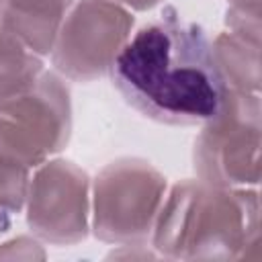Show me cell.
I'll list each match as a JSON object with an SVG mask.
<instances>
[{
    "instance_id": "1",
    "label": "cell",
    "mask_w": 262,
    "mask_h": 262,
    "mask_svg": "<svg viewBox=\"0 0 262 262\" xmlns=\"http://www.w3.org/2000/svg\"><path fill=\"white\" fill-rule=\"evenodd\" d=\"M108 72L127 104L166 125L207 123L227 94L213 41L172 6L127 37Z\"/></svg>"
},
{
    "instance_id": "2",
    "label": "cell",
    "mask_w": 262,
    "mask_h": 262,
    "mask_svg": "<svg viewBox=\"0 0 262 262\" xmlns=\"http://www.w3.org/2000/svg\"><path fill=\"white\" fill-rule=\"evenodd\" d=\"M256 192H223L203 182L178 184L158 213L156 248L166 256H242L258 242Z\"/></svg>"
},
{
    "instance_id": "3",
    "label": "cell",
    "mask_w": 262,
    "mask_h": 262,
    "mask_svg": "<svg viewBox=\"0 0 262 262\" xmlns=\"http://www.w3.org/2000/svg\"><path fill=\"white\" fill-rule=\"evenodd\" d=\"M194 168L213 186L258 182V94L227 90L194 143Z\"/></svg>"
},
{
    "instance_id": "4",
    "label": "cell",
    "mask_w": 262,
    "mask_h": 262,
    "mask_svg": "<svg viewBox=\"0 0 262 262\" xmlns=\"http://www.w3.org/2000/svg\"><path fill=\"white\" fill-rule=\"evenodd\" d=\"M68 135V90L53 74L43 72L29 92L0 104V154L27 168L61 149Z\"/></svg>"
},
{
    "instance_id": "5",
    "label": "cell",
    "mask_w": 262,
    "mask_h": 262,
    "mask_svg": "<svg viewBox=\"0 0 262 262\" xmlns=\"http://www.w3.org/2000/svg\"><path fill=\"white\" fill-rule=\"evenodd\" d=\"M164 186V178L141 162H113L96 178L94 233L108 242L145 239L158 217Z\"/></svg>"
},
{
    "instance_id": "6",
    "label": "cell",
    "mask_w": 262,
    "mask_h": 262,
    "mask_svg": "<svg viewBox=\"0 0 262 262\" xmlns=\"http://www.w3.org/2000/svg\"><path fill=\"white\" fill-rule=\"evenodd\" d=\"M133 16L111 0H82L61 23L53 43L55 68L72 80H92L111 70L129 37Z\"/></svg>"
},
{
    "instance_id": "7",
    "label": "cell",
    "mask_w": 262,
    "mask_h": 262,
    "mask_svg": "<svg viewBox=\"0 0 262 262\" xmlns=\"http://www.w3.org/2000/svg\"><path fill=\"white\" fill-rule=\"evenodd\" d=\"M29 225L45 239L68 244L86 235V176L70 162H49L31 182Z\"/></svg>"
},
{
    "instance_id": "8",
    "label": "cell",
    "mask_w": 262,
    "mask_h": 262,
    "mask_svg": "<svg viewBox=\"0 0 262 262\" xmlns=\"http://www.w3.org/2000/svg\"><path fill=\"white\" fill-rule=\"evenodd\" d=\"M74 0H0V27L37 55L53 49Z\"/></svg>"
},
{
    "instance_id": "9",
    "label": "cell",
    "mask_w": 262,
    "mask_h": 262,
    "mask_svg": "<svg viewBox=\"0 0 262 262\" xmlns=\"http://www.w3.org/2000/svg\"><path fill=\"white\" fill-rule=\"evenodd\" d=\"M41 74L37 53L0 27V104L29 92Z\"/></svg>"
},
{
    "instance_id": "10",
    "label": "cell",
    "mask_w": 262,
    "mask_h": 262,
    "mask_svg": "<svg viewBox=\"0 0 262 262\" xmlns=\"http://www.w3.org/2000/svg\"><path fill=\"white\" fill-rule=\"evenodd\" d=\"M121 2L131 4V6H135V8H149V6H154V4L160 2V0H121Z\"/></svg>"
}]
</instances>
